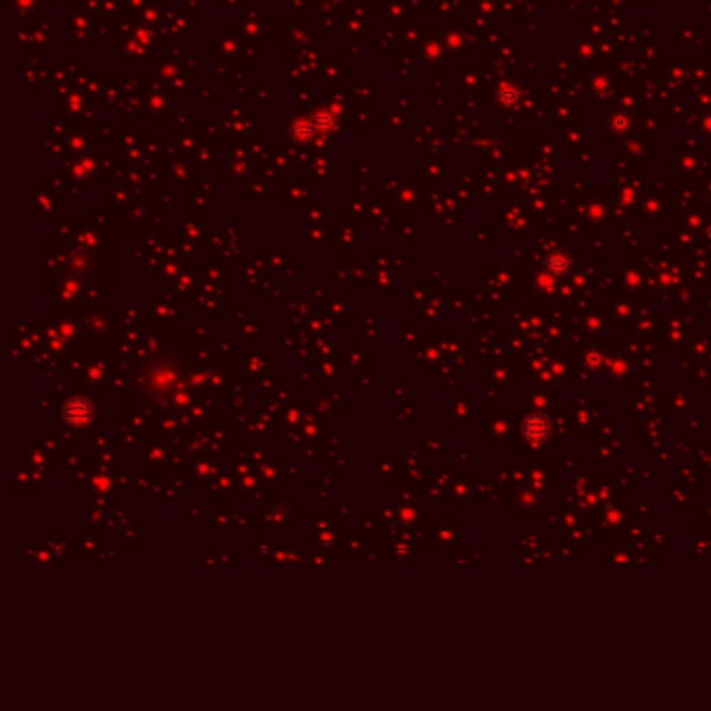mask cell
Segmentation results:
<instances>
[{
    "label": "cell",
    "mask_w": 711,
    "mask_h": 711,
    "mask_svg": "<svg viewBox=\"0 0 711 711\" xmlns=\"http://www.w3.org/2000/svg\"><path fill=\"white\" fill-rule=\"evenodd\" d=\"M520 432H522L524 442H528L530 446H540V444H544L551 438L553 422H551V418L546 413L532 411V413L522 418Z\"/></svg>",
    "instance_id": "cell-1"
},
{
    "label": "cell",
    "mask_w": 711,
    "mask_h": 711,
    "mask_svg": "<svg viewBox=\"0 0 711 711\" xmlns=\"http://www.w3.org/2000/svg\"><path fill=\"white\" fill-rule=\"evenodd\" d=\"M63 420L73 426V428H84L88 426V422L92 420L94 415V405L88 400V398H82V396H73L69 398L65 405H63Z\"/></svg>",
    "instance_id": "cell-2"
},
{
    "label": "cell",
    "mask_w": 711,
    "mask_h": 711,
    "mask_svg": "<svg viewBox=\"0 0 711 711\" xmlns=\"http://www.w3.org/2000/svg\"><path fill=\"white\" fill-rule=\"evenodd\" d=\"M572 267H574V257H572V252H568L564 248H555L544 257V272L557 280L566 278L572 272Z\"/></svg>",
    "instance_id": "cell-3"
},
{
    "label": "cell",
    "mask_w": 711,
    "mask_h": 711,
    "mask_svg": "<svg viewBox=\"0 0 711 711\" xmlns=\"http://www.w3.org/2000/svg\"><path fill=\"white\" fill-rule=\"evenodd\" d=\"M496 98H498V103H503V105H507V107H514V105L520 103L522 90H520L516 84H503V86L498 88V92H496Z\"/></svg>",
    "instance_id": "cell-4"
},
{
    "label": "cell",
    "mask_w": 711,
    "mask_h": 711,
    "mask_svg": "<svg viewBox=\"0 0 711 711\" xmlns=\"http://www.w3.org/2000/svg\"><path fill=\"white\" fill-rule=\"evenodd\" d=\"M603 361H605V357H603V352H601L599 348H588V350L584 352V365H586L592 374L599 372V367L603 365Z\"/></svg>",
    "instance_id": "cell-5"
}]
</instances>
